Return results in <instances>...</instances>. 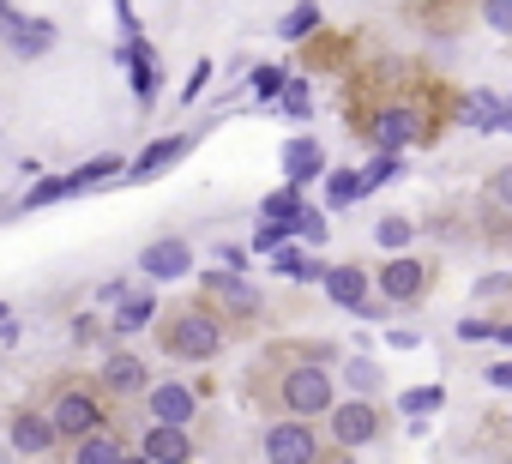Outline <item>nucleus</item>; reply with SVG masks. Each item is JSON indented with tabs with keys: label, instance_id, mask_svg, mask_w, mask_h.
Listing matches in <instances>:
<instances>
[{
	"label": "nucleus",
	"instance_id": "f257e3e1",
	"mask_svg": "<svg viewBox=\"0 0 512 464\" xmlns=\"http://www.w3.org/2000/svg\"><path fill=\"white\" fill-rule=\"evenodd\" d=\"M338 350L326 344H272L260 362L247 368L241 398H253L272 422H320L338 404V374H332Z\"/></svg>",
	"mask_w": 512,
	"mask_h": 464
},
{
	"label": "nucleus",
	"instance_id": "f03ea898",
	"mask_svg": "<svg viewBox=\"0 0 512 464\" xmlns=\"http://www.w3.org/2000/svg\"><path fill=\"white\" fill-rule=\"evenodd\" d=\"M350 121H356V133L368 145H380L386 157H398L410 145H428L446 127V97L434 91V79H422L410 67H380L362 85V103L350 109Z\"/></svg>",
	"mask_w": 512,
	"mask_h": 464
},
{
	"label": "nucleus",
	"instance_id": "7ed1b4c3",
	"mask_svg": "<svg viewBox=\"0 0 512 464\" xmlns=\"http://www.w3.org/2000/svg\"><path fill=\"white\" fill-rule=\"evenodd\" d=\"M37 410L49 416L55 440L73 446V440H91V434H109L115 428V404L97 392L91 374H49L43 392H37Z\"/></svg>",
	"mask_w": 512,
	"mask_h": 464
},
{
	"label": "nucleus",
	"instance_id": "20e7f679",
	"mask_svg": "<svg viewBox=\"0 0 512 464\" xmlns=\"http://www.w3.org/2000/svg\"><path fill=\"white\" fill-rule=\"evenodd\" d=\"M229 338H235V332H229L199 296L163 302L157 320H151V344H157V356H169V362H217Z\"/></svg>",
	"mask_w": 512,
	"mask_h": 464
},
{
	"label": "nucleus",
	"instance_id": "39448f33",
	"mask_svg": "<svg viewBox=\"0 0 512 464\" xmlns=\"http://www.w3.org/2000/svg\"><path fill=\"white\" fill-rule=\"evenodd\" d=\"M260 452L266 464H350V452H338L320 422H266Z\"/></svg>",
	"mask_w": 512,
	"mask_h": 464
},
{
	"label": "nucleus",
	"instance_id": "423d86ee",
	"mask_svg": "<svg viewBox=\"0 0 512 464\" xmlns=\"http://www.w3.org/2000/svg\"><path fill=\"white\" fill-rule=\"evenodd\" d=\"M386 428H392V416H386L380 398H338V404L326 410V440H332L338 452H362V446H374Z\"/></svg>",
	"mask_w": 512,
	"mask_h": 464
},
{
	"label": "nucleus",
	"instance_id": "0eeeda50",
	"mask_svg": "<svg viewBox=\"0 0 512 464\" xmlns=\"http://www.w3.org/2000/svg\"><path fill=\"white\" fill-rule=\"evenodd\" d=\"M476 236L488 248H512V163H494L476 187Z\"/></svg>",
	"mask_w": 512,
	"mask_h": 464
},
{
	"label": "nucleus",
	"instance_id": "6e6552de",
	"mask_svg": "<svg viewBox=\"0 0 512 464\" xmlns=\"http://www.w3.org/2000/svg\"><path fill=\"white\" fill-rule=\"evenodd\" d=\"M434 278H440L434 260H410V254H398V260H386V266L374 272V296H380L386 308H422L428 290H434Z\"/></svg>",
	"mask_w": 512,
	"mask_h": 464
},
{
	"label": "nucleus",
	"instance_id": "1a4fd4ad",
	"mask_svg": "<svg viewBox=\"0 0 512 464\" xmlns=\"http://www.w3.org/2000/svg\"><path fill=\"white\" fill-rule=\"evenodd\" d=\"M199 302L235 332V326H247V320H260L266 314V302H260V290H253L247 278H235V272H205L199 278Z\"/></svg>",
	"mask_w": 512,
	"mask_h": 464
},
{
	"label": "nucleus",
	"instance_id": "9d476101",
	"mask_svg": "<svg viewBox=\"0 0 512 464\" xmlns=\"http://www.w3.org/2000/svg\"><path fill=\"white\" fill-rule=\"evenodd\" d=\"M91 380H97V392H103L109 404H133V398L151 392V362H145L139 350H109Z\"/></svg>",
	"mask_w": 512,
	"mask_h": 464
},
{
	"label": "nucleus",
	"instance_id": "9b49d317",
	"mask_svg": "<svg viewBox=\"0 0 512 464\" xmlns=\"http://www.w3.org/2000/svg\"><path fill=\"white\" fill-rule=\"evenodd\" d=\"M139 404H145V428H187V422H199V410H205V398H199L187 380H157Z\"/></svg>",
	"mask_w": 512,
	"mask_h": 464
},
{
	"label": "nucleus",
	"instance_id": "f8f14e48",
	"mask_svg": "<svg viewBox=\"0 0 512 464\" xmlns=\"http://www.w3.org/2000/svg\"><path fill=\"white\" fill-rule=\"evenodd\" d=\"M7 446H13L19 458H55V452H61V440H55L49 416L37 410V398H25V404L7 410Z\"/></svg>",
	"mask_w": 512,
	"mask_h": 464
},
{
	"label": "nucleus",
	"instance_id": "ddd939ff",
	"mask_svg": "<svg viewBox=\"0 0 512 464\" xmlns=\"http://www.w3.org/2000/svg\"><path fill=\"white\" fill-rule=\"evenodd\" d=\"M139 272H145L151 284H175V278H187V272H193V242H187V236H157V242L139 254Z\"/></svg>",
	"mask_w": 512,
	"mask_h": 464
},
{
	"label": "nucleus",
	"instance_id": "4468645a",
	"mask_svg": "<svg viewBox=\"0 0 512 464\" xmlns=\"http://www.w3.org/2000/svg\"><path fill=\"white\" fill-rule=\"evenodd\" d=\"M139 458L145 464H193L199 440H193V428H145L139 434Z\"/></svg>",
	"mask_w": 512,
	"mask_h": 464
},
{
	"label": "nucleus",
	"instance_id": "2eb2a0df",
	"mask_svg": "<svg viewBox=\"0 0 512 464\" xmlns=\"http://www.w3.org/2000/svg\"><path fill=\"white\" fill-rule=\"evenodd\" d=\"M368 284H374V278H368L356 260H344V266L326 272V296H332L338 308H362V314H368V308H374V290H368Z\"/></svg>",
	"mask_w": 512,
	"mask_h": 464
},
{
	"label": "nucleus",
	"instance_id": "dca6fc26",
	"mask_svg": "<svg viewBox=\"0 0 512 464\" xmlns=\"http://www.w3.org/2000/svg\"><path fill=\"white\" fill-rule=\"evenodd\" d=\"M187 151H193V133H169V139L145 145V151H139V157L127 163V175H133V181H151V175H163L169 163H181Z\"/></svg>",
	"mask_w": 512,
	"mask_h": 464
},
{
	"label": "nucleus",
	"instance_id": "f3484780",
	"mask_svg": "<svg viewBox=\"0 0 512 464\" xmlns=\"http://www.w3.org/2000/svg\"><path fill=\"white\" fill-rule=\"evenodd\" d=\"M121 458H127V446H121L115 428L109 434H91V440H73V446L55 452V464H121Z\"/></svg>",
	"mask_w": 512,
	"mask_h": 464
},
{
	"label": "nucleus",
	"instance_id": "a211bd4d",
	"mask_svg": "<svg viewBox=\"0 0 512 464\" xmlns=\"http://www.w3.org/2000/svg\"><path fill=\"white\" fill-rule=\"evenodd\" d=\"M7 43H13L19 61H37V55L55 49V25H49V19H19V25L7 31Z\"/></svg>",
	"mask_w": 512,
	"mask_h": 464
},
{
	"label": "nucleus",
	"instance_id": "6ab92c4d",
	"mask_svg": "<svg viewBox=\"0 0 512 464\" xmlns=\"http://www.w3.org/2000/svg\"><path fill=\"white\" fill-rule=\"evenodd\" d=\"M284 169H290V181L302 187L308 175H320V145H314V139H296V145L284 151Z\"/></svg>",
	"mask_w": 512,
	"mask_h": 464
},
{
	"label": "nucleus",
	"instance_id": "aec40b11",
	"mask_svg": "<svg viewBox=\"0 0 512 464\" xmlns=\"http://www.w3.org/2000/svg\"><path fill=\"white\" fill-rule=\"evenodd\" d=\"M151 320H157V302H151V296H127L121 314H115V338H127V332H139V326H151Z\"/></svg>",
	"mask_w": 512,
	"mask_h": 464
},
{
	"label": "nucleus",
	"instance_id": "412c9836",
	"mask_svg": "<svg viewBox=\"0 0 512 464\" xmlns=\"http://www.w3.org/2000/svg\"><path fill=\"white\" fill-rule=\"evenodd\" d=\"M368 187H362V169H332V181H326V205H356Z\"/></svg>",
	"mask_w": 512,
	"mask_h": 464
},
{
	"label": "nucleus",
	"instance_id": "4be33fe9",
	"mask_svg": "<svg viewBox=\"0 0 512 464\" xmlns=\"http://www.w3.org/2000/svg\"><path fill=\"white\" fill-rule=\"evenodd\" d=\"M374 242L398 260V254L410 248V217H380V223H374Z\"/></svg>",
	"mask_w": 512,
	"mask_h": 464
},
{
	"label": "nucleus",
	"instance_id": "5701e85b",
	"mask_svg": "<svg viewBox=\"0 0 512 464\" xmlns=\"http://www.w3.org/2000/svg\"><path fill=\"white\" fill-rule=\"evenodd\" d=\"M109 175H121V163H115V157H97V163H85V169L67 175V193H85V187H97V181H109Z\"/></svg>",
	"mask_w": 512,
	"mask_h": 464
},
{
	"label": "nucleus",
	"instance_id": "b1692460",
	"mask_svg": "<svg viewBox=\"0 0 512 464\" xmlns=\"http://www.w3.org/2000/svg\"><path fill=\"white\" fill-rule=\"evenodd\" d=\"M344 374H350V386H356V398H374V386H380V374H374V362H344Z\"/></svg>",
	"mask_w": 512,
	"mask_h": 464
},
{
	"label": "nucleus",
	"instance_id": "393cba45",
	"mask_svg": "<svg viewBox=\"0 0 512 464\" xmlns=\"http://www.w3.org/2000/svg\"><path fill=\"white\" fill-rule=\"evenodd\" d=\"M440 404H446V392H440V386H422V392H404V410H410V416H422V410H440Z\"/></svg>",
	"mask_w": 512,
	"mask_h": 464
},
{
	"label": "nucleus",
	"instance_id": "a878e982",
	"mask_svg": "<svg viewBox=\"0 0 512 464\" xmlns=\"http://www.w3.org/2000/svg\"><path fill=\"white\" fill-rule=\"evenodd\" d=\"M482 25H494V31L512 37V0H488V7H482Z\"/></svg>",
	"mask_w": 512,
	"mask_h": 464
},
{
	"label": "nucleus",
	"instance_id": "bb28decb",
	"mask_svg": "<svg viewBox=\"0 0 512 464\" xmlns=\"http://www.w3.org/2000/svg\"><path fill=\"white\" fill-rule=\"evenodd\" d=\"M314 25H320V7H302V13H290V19H284V37H308Z\"/></svg>",
	"mask_w": 512,
	"mask_h": 464
},
{
	"label": "nucleus",
	"instance_id": "cd10ccee",
	"mask_svg": "<svg viewBox=\"0 0 512 464\" xmlns=\"http://www.w3.org/2000/svg\"><path fill=\"white\" fill-rule=\"evenodd\" d=\"M284 236H296V229H290V223H266V229H260V236H253V248H266V254H272V248H284Z\"/></svg>",
	"mask_w": 512,
	"mask_h": 464
},
{
	"label": "nucleus",
	"instance_id": "c85d7f7f",
	"mask_svg": "<svg viewBox=\"0 0 512 464\" xmlns=\"http://www.w3.org/2000/svg\"><path fill=\"white\" fill-rule=\"evenodd\" d=\"M61 193H67V175H55V181L31 187V193H25V205H49V199H61Z\"/></svg>",
	"mask_w": 512,
	"mask_h": 464
},
{
	"label": "nucleus",
	"instance_id": "c756f323",
	"mask_svg": "<svg viewBox=\"0 0 512 464\" xmlns=\"http://www.w3.org/2000/svg\"><path fill=\"white\" fill-rule=\"evenodd\" d=\"M278 272H290V278H314V266H308L302 254H278Z\"/></svg>",
	"mask_w": 512,
	"mask_h": 464
},
{
	"label": "nucleus",
	"instance_id": "7c9ffc66",
	"mask_svg": "<svg viewBox=\"0 0 512 464\" xmlns=\"http://www.w3.org/2000/svg\"><path fill=\"white\" fill-rule=\"evenodd\" d=\"M488 386H500V392H512V362H494V368H488Z\"/></svg>",
	"mask_w": 512,
	"mask_h": 464
},
{
	"label": "nucleus",
	"instance_id": "2f4dec72",
	"mask_svg": "<svg viewBox=\"0 0 512 464\" xmlns=\"http://www.w3.org/2000/svg\"><path fill=\"white\" fill-rule=\"evenodd\" d=\"M253 85H260V91H266V97H272V91H278V85H284V73H278V67H260V79H253Z\"/></svg>",
	"mask_w": 512,
	"mask_h": 464
},
{
	"label": "nucleus",
	"instance_id": "473e14b6",
	"mask_svg": "<svg viewBox=\"0 0 512 464\" xmlns=\"http://www.w3.org/2000/svg\"><path fill=\"white\" fill-rule=\"evenodd\" d=\"M205 79H211V67H205V61H199V67H193V79H187V103H193V97H199V91H205Z\"/></svg>",
	"mask_w": 512,
	"mask_h": 464
},
{
	"label": "nucleus",
	"instance_id": "72a5a7b5",
	"mask_svg": "<svg viewBox=\"0 0 512 464\" xmlns=\"http://www.w3.org/2000/svg\"><path fill=\"white\" fill-rule=\"evenodd\" d=\"M482 428H488L494 440H512V410H506V416H494V422H482Z\"/></svg>",
	"mask_w": 512,
	"mask_h": 464
},
{
	"label": "nucleus",
	"instance_id": "f704fd0d",
	"mask_svg": "<svg viewBox=\"0 0 512 464\" xmlns=\"http://www.w3.org/2000/svg\"><path fill=\"white\" fill-rule=\"evenodd\" d=\"M488 338H500V344H512V320H494V332Z\"/></svg>",
	"mask_w": 512,
	"mask_h": 464
},
{
	"label": "nucleus",
	"instance_id": "c9c22d12",
	"mask_svg": "<svg viewBox=\"0 0 512 464\" xmlns=\"http://www.w3.org/2000/svg\"><path fill=\"white\" fill-rule=\"evenodd\" d=\"M0 338H13V308L0 302Z\"/></svg>",
	"mask_w": 512,
	"mask_h": 464
},
{
	"label": "nucleus",
	"instance_id": "e433bc0d",
	"mask_svg": "<svg viewBox=\"0 0 512 464\" xmlns=\"http://www.w3.org/2000/svg\"><path fill=\"white\" fill-rule=\"evenodd\" d=\"M121 464H145V458H139V452H133V458H121Z\"/></svg>",
	"mask_w": 512,
	"mask_h": 464
}]
</instances>
